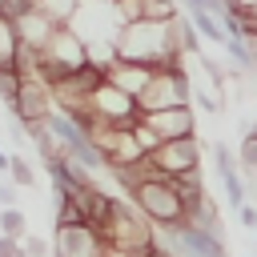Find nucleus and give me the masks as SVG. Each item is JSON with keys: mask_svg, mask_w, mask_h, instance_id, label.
Returning a JSON list of instances; mask_svg holds the SVG:
<instances>
[{"mask_svg": "<svg viewBox=\"0 0 257 257\" xmlns=\"http://www.w3.org/2000/svg\"><path fill=\"white\" fill-rule=\"evenodd\" d=\"M237 217H241V225H245V229H253V233H257V205H249V201H245V205L237 209Z\"/></svg>", "mask_w": 257, "mask_h": 257, "instance_id": "nucleus-19", "label": "nucleus"}, {"mask_svg": "<svg viewBox=\"0 0 257 257\" xmlns=\"http://www.w3.org/2000/svg\"><path fill=\"white\" fill-rule=\"evenodd\" d=\"M241 181L257 197V133H245L241 137Z\"/></svg>", "mask_w": 257, "mask_h": 257, "instance_id": "nucleus-14", "label": "nucleus"}, {"mask_svg": "<svg viewBox=\"0 0 257 257\" xmlns=\"http://www.w3.org/2000/svg\"><path fill=\"white\" fill-rule=\"evenodd\" d=\"M20 32H16V20L4 12L0 16V68H20Z\"/></svg>", "mask_w": 257, "mask_h": 257, "instance_id": "nucleus-13", "label": "nucleus"}, {"mask_svg": "<svg viewBox=\"0 0 257 257\" xmlns=\"http://www.w3.org/2000/svg\"><path fill=\"white\" fill-rule=\"evenodd\" d=\"M0 209H16V185H0Z\"/></svg>", "mask_w": 257, "mask_h": 257, "instance_id": "nucleus-20", "label": "nucleus"}, {"mask_svg": "<svg viewBox=\"0 0 257 257\" xmlns=\"http://www.w3.org/2000/svg\"><path fill=\"white\" fill-rule=\"evenodd\" d=\"M104 237L92 225H64L52 229V253L56 257H104Z\"/></svg>", "mask_w": 257, "mask_h": 257, "instance_id": "nucleus-8", "label": "nucleus"}, {"mask_svg": "<svg viewBox=\"0 0 257 257\" xmlns=\"http://www.w3.org/2000/svg\"><path fill=\"white\" fill-rule=\"evenodd\" d=\"M68 28H72L84 44H100V40L116 44V36H120V28H124V12H120L116 0H80V8H76V16L68 20Z\"/></svg>", "mask_w": 257, "mask_h": 257, "instance_id": "nucleus-4", "label": "nucleus"}, {"mask_svg": "<svg viewBox=\"0 0 257 257\" xmlns=\"http://www.w3.org/2000/svg\"><path fill=\"white\" fill-rule=\"evenodd\" d=\"M177 257H197V253H189V249H181V253H177Z\"/></svg>", "mask_w": 257, "mask_h": 257, "instance_id": "nucleus-28", "label": "nucleus"}, {"mask_svg": "<svg viewBox=\"0 0 257 257\" xmlns=\"http://www.w3.org/2000/svg\"><path fill=\"white\" fill-rule=\"evenodd\" d=\"M104 257H141V253H128V249H112V245H108V249H104Z\"/></svg>", "mask_w": 257, "mask_h": 257, "instance_id": "nucleus-24", "label": "nucleus"}, {"mask_svg": "<svg viewBox=\"0 0 257 257\" xmlns=\"http://www.w3.org/2000/svg\"><path fill=\"white\" fill-rule=\"evenodd\" d=\"M100 237H104V245H112V249H128V253H141V257L161 241L157 229H153L133 205H124V201H116V209H112L108 225L100 229Z\"/></svg>", "mask_w": 257, "mask_h": 257, "instance_id": "nucleus-3", "label": "nucleus"}, {"mask_svg": "<svg viewBox=\"0 0 257 257\" xmlns=\"http://www.w3.org/2000/svg\"><path fill=\"white\" fill-rule=\"evenodd\" d=\"M149 165H153L165 181H185V177L201 173V141H197V137L169 141V145H161V149L149 157Z\"/></svg>", "mask_w": 257, "mask_h": 257, "instance_id": "nucleus-7", "label": "nucleus"}, {"mask_svg": "<svg viewBox=\"0 0 257 257\" xmlns=\"http://www.w3.org/2000/svg\"><path fill=\"white\" fill-rule=\"evenodd\" d=\"M0 257H24L20 241H12V237H0Z\"/></svg>", "mask_w": 257, "mask_h": 257, "instance_id": "nucleus-21", "label": "nucleus"}, {"mask_svg": "<svg viewBox=\"0 0 257 257\" xmlns=\"http://www.w3.org/2000/svg\"><path fill=\"white\" fill-rule=\"evenodd\" d=\"M213 165H217V177H221V185H225V193H229V205L241 209V205L249 201V189H245V181H241V173H237L233 149L217 141V145H213Z\"/></svg>", "mask_w": 257, "mask_h": 257, "instance_id": "nucleus-11", "label": "nucleus"}, {"mask_svg": "<svg viewBox=\"0 0 257 257\" xmlns=\"http://www.w3.org/2000/svg\"><path fill=\"white\" fill-rule=\"evenodd\" d=\"M153 72L157 68H145V64H124V60H116L108 72H104V80L112 84V88H120L124 96H133V100H141V92L149 88V80H153Z\"/></svg>", "mask_w": 257, "mask_h": 257, "instance_id": "nucleus-12", "label": "nucleus"}, {"mask_svg": "<svg viewBox=\"0 0 257 257\" xmlns=\"http://www.w3.org/2000/svg\"><path fill=\"white\" fill-rule=\"evenodd\" d=\"M253 245H257V233H253Z\"/></svg>", "mask_w": 257, "mask_h": 257, "instance_id": "nucleus-30", "label": "nucleus"}, {"mask_svg": "<svg viewBox=\"0 0 257 257\" xmlns=\"http://www.w3.org/2000/svg\"><path fill=\"white\" fill-rule=\"evenodd\" d=\"M245 36H257V8L245 12Z\"/></svg>", "mask_w": 257, "mask_h": 257, "instance_id": "nucleus-23", "label": "nucleus"}, {"mask_svg": "<svg viewBox=\"0 0 257 257\" xmlns=\"http://www.w3.org/2000/svg\"><path fill=\"white\" fill-rule=\"evenodd\" d=\"M128 205H133V209H137V213H141V217H145L153 229H161V233L189 225L185 197H181L177 181L149 177V181H141V185H133V189H128Z\"/></svg>", "mask_w": 257, "mask_h": 257, "instance_id": "nucleus-2", "label": "nucleus"}, {"mask_svg": "<svg viewBox=\"0 0 257 257\" xmlns=\"http://www.w3.org/2000/svg\"><path fill=\"white\" fill-rule=\"evenodd\" d=\"M20 249H24V257H48V241L36 237V233H28V237L20 241Z\"/></svg>", "mask_w": 257, "mask_h": 257, "instance_id": "nucleus-18", "label": "nucleus"}, {"mask_svg": "<svg viewBox=\"0 0 257 257\" xmlns=\"http://www.w3.org/2000/svg\"><path fill=\"white\" fill-rule=\"evenodd\" d=\"M8 112H12V120H16L20 128H28V124H44V120L56 112V104H52V88H48L36 72H24L20 96L8 104Z\"/></svg>", "mask_w": 257, "mask_h": 257, "instance_id": "nucleus-6", "label": "nucleus"}, {"mask_svg": "<svg viewBox=\"0 0 257 257\" xmlns=\"http://www.w3.org/2000/svg\"><path fill=\"white\" fill-rule=\"evenodd\" d=\"M225 4H229V12H237V16H245V12L257 8V0H225Z\"/></svg>", "mask_w": 257, "mask_h": 257, "instance_id": "nucleus-22", "label": "nucleus"}, {"mask_svg": "<svg viewBox=\"0 0 257 257\" xmlns=\"http://www.w3.org/2000/svg\"><path fill=\"white\" fill-rule=\"evenodd\" d=\"M181 104H193V84H189L185 64H177V68H157V72H153V80H149V88H145V92H141V100H137L141 116H145V112L181 108Z\"/></svg>", "mask_w": 257, "mask_h": 257, "instance_id": "nucleus-5", "label": "nucleus"}, {"mask_svg": "<svg viewBox=\"0 0 257 257\" xmlns=\"http://www.w3.org/2000/svg\"><path fill=\"white\" fill-rule=\"evenodd\" d=\"M16 32H20V48L36 56V52H44V48H48V40H52L56 24H52L44 12L28 8V12H20V16H16Z\"/></svg>", "mask_w": 257, "mask_h": 257, "instance_id": "nucleus-10", "label": "nucleus"}, {"mask_svg": "<svg viewBox=\"0 0 257 257\" xmlns=\"http://www.w3.org/2000/svg\"><path fill=\"white\" fill-rule=\"evenodd\" d=\"M20 84H24V72L20 68H0V100L12 104L20 96Z\"/></svg>", "mask_w": 257, "mask_h": 257, "instance_id": "nucleus-16", "label": "nucleus"}, {"mask_svg": "<svg viewBox=\"0 0 257 257\" xmlns=\"http://www.w3.org/2000/svg\"><path fill=\"white\" fill-rule=\"evenodd\" d=\"M8 169H12V157H8L4 149H0V173H8Z\"/></svg>", "mask_w": 257, "mask_h": 257, "instance_id": "nucleus-25", "label": "nucleus"}, {"mask_svg": "<svg viewBox=\"0 0 257 257\" xmlns=\"http://www.w3.org/2000/svg\"><path fill=\"white\" fill-rule=\"evenodd\" d=\"M249 133H257V120H253V128H249Z\"/></svg>", "mask_w": 257, "mask_h": 257, "instance_id": "nucleus-29", "label": "nucleus"}, {"mask_svg": "<svg viewBox=\"0 0 257 257\" xmlns=\"http://www.w3.org/2000/svg\"><path fill=\"white\" fill-rule=\"evenodd\" d=\"M0 237H12V241H24L28 237L24 209H0Z\"/></svg>", "mask_w": 257, "mask_h": 257, "instance_id": "nucleus-15", "label": "nucleus"}, {"mask_svg": "<svg viewBox=\"0 0 257 257\" xmlns=\"http://www.w3.org/2000/svg\"><path fill=\"white\" fill-rule=\"evenodd\" d=\"M8 181H12V185H20V189H32V185H36V169L16 153V157H12V169H8Z\"/></svg>", "mask_w": 257, "mask_h": 257, "instance_id": "nucleus-17", "label": "nucleus"}, {"mask_svg": "<svg viewBox=\"0 0 257 257\" xmlns=\"http://www.w3.org/2000/svg\"><path fill=\"white\" fill-rule=\"evenodd\" d=\"M8 8H12V0H0V16H4V12H8Z\"/></svg>", "mask_w": 257, "mask_h": 257, "instance_id": "nucleus-27", "label": "nucleus"}, {"mask_svg": "<svg viewBox=\"0 0 257 257\" xmlns=\"http://www.w3.org/2000/svg\"><path fill=\"white\" fill-rule=\"evenodd\" d=\"M116 60L145 64V68H177L185 52L177 44L173 20H128L116 36Z\"/></svg>", "mask_w": 257, "mask_h": 257, "instance_id": "nucleus-1", "label": "nucleus"}, {"mask_svg": "<svg viewBox=\"0 0 257 257\" xmlns=\"http://www.w3.org/2000/svg\"><path fill=\"white\" fill-rule=\"evenodd\" d=\"M141 120H145V128H153V137H157L161 145H169V141H185V137H197V116H193V104L165 108V112H145Z\"/></svg>", "mask_w": 257, "mask_h": 257, "instance_id": "nucleus-9", "label": "nucleus"}, {"mask_svg": "<svg viewBox=\"0 0 257 257\" xmlns=\"http://www.w3.org/2000/svg\"><path fill=\"white\" fill-rule=\"evenodd\" d=\"M249 40V52H253V68H257V36H245Z\"/></svg>", "mask_w": 257, "mask_h": 257, "instance_id": "nucleus-26", "label": "nucleus"}]
</instances>
